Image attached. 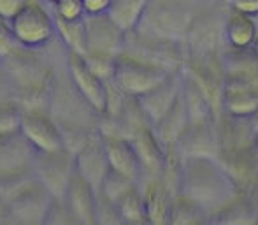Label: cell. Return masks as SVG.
<instances>
[{
    "label": "cell",
    "instance_id": "7c38bea8",
    "mask_svg": "<svg viewBox=\"0 0 258 225\" xmlns=\"http://www.w3.org/2000/svg\"><path fill=\"white\" fill-rule=\"evenodd\" d=\"M183 86H184V72L174 71L158 86H155L153 90H150L148 93H144L143 97L137 99L141 109L148 116L151 125L158 123L167 112L176 106L177 100L183 95Z\"/></svg>",
    "mask_w": 258,
    "mask_h": 225
},
{
    "label": "cell",
    "instance_id": "ba28073f",
    "mask_svg": "<svg viewBox=\"0 0 258 225\" xmlns=\"http://www.w3.org/2000/svg\"><path fill=\"white\" fill-rule=\"evenodd\" d=\"M85 30H86V49L83 55L119 57L123 53L128 32L111 14L86 16Z\"/></svg>",
    "mask_w": 258,
    "mask_h": 225
},
{
    "label": "cell",
    "instance_id": "52a82bcc",
    "mask_svg": "<svg viewBox=\"0 0 258 225\" xmlns=\"http://www.w3.org/2000/svg\"><path fill=\"white\" fill-rule=\"evenodd\" d=\"M67 72L74 92H78L97 115L102 116L107 102V81L93 71L85 55L76 51H67Z\"/></svg>",
    "mask_w": 258,
    "mask_h": 225
},
{
    "label": "cell",
    "instance_id": "f1b7e54d",
    "mask_svg": "<svg viewBox=\"0 0 258 225\" xmlns=\"http://www.w3.org/2000/svg\"><path fill=\"white\" fill-rule=\"evenodd\" d=\"M0 60H2V51H0Z\"/></svg>",
    "mask_w": 258,
    "mask_h": 225
},
{
    "label": "cell",
    "instance_id": "d6986e66",
    "mask_svg": "<svg viewBox=\"0 0 258 225\" xmlns=\"http://www.w3.org/2000/svg\"><path fill=\"white\" fill-rule=\"evenodd\" d=\"M209 215V209L204 208L201 202L183 192H177L170 206L169 223H201L211 220Z\"/></svg>",
    "mask_w": 258,
    "mask_h": 225
},
{
    "label": "cell",
    "instance_id": "6da1fadb",
    "mask_svg": "<svg viewBox=\"0 0 258 225\" xmlns=\"http://www.w3.org/2000/svg\"><path fill=\"white\" fill-rule=\"evenodd\" d=\"M237 185L216 157L183 158L179 165V192L201 202L209 213L218 211L235 195Z\"/></svg>",
    "mask_w": 258,
    "mask_h": 225
},
{
    "label": "cell",
    "instance_id": "4316f807",
    "mask_svg": "<svg viewBox=\"0 0 258 225\" xmlns=\"http://www.w3.org/2000/svg\"><path fill=\"white\" fill-rule=\"evenodd\" d=\"M251 51H253V55L256 57V60H258V35H256L255 42H253V46H251Z\"/></svg>",
    "mask_w": 258,
    "mask_h": 225
},
{
    "label": "cell",
    "instance_id": "9c48e42d",
    "mask_svg": "<svg viewBox=\"0 0 258 225\" xmlns=\"http://www.w3.org/2000/svg\"><path fill=\"white\" fill-rule=\"evenodd\" d=\"M20 132L39 153L56 151L67 146V139L61 127L41 109H25L21 111Z\"/></svg>",
    "mask_w": 258,
    "mask_h": 225
},
{
    "label": "cell",
    "instance_id": "9a60e30c",
    "mask_svg": "<svg viewBox=\"0 0 258 225\" xmlns=\"http://www.w3.org/2000/svg\"><path fill=\"white\" fill-rule=\"evenodd\" d=\"M76 153V165L78 171L92 183L97 192L102 187L105 174L109 173V162L105 157L104 143L100 132L90 134L86 141L78 148Z\"/></svg>",
    "mask_w": 258,
    "mask_h": 225
},
{
    "label": "cell",
    "instance_id": "3957f363",
    "mask_svg": "<svg viewBox=\"0 0 258 225\" xmlns=\"http://www.w3.org/2000/svg\"><path fill=\"white\" fill-rule=\"evenodd\" d=\"M7 30L9 37L25 49H41L58 37L54 14L46 9L44 0H30L7 21Z\"/></svg>",
    "mask_w": 258,
    "mask_h": 225
},
{
    "label": "cell",
    "instance_id": "44dd1931",
    "mask_svg": "<svg viewBox=\"0 0 258 225\" xmlns=\"http://www.w3.org/2000/svg\"><path fill=\"white\" fill-rule=\"evenodd\" d=\"M151 0H114L111 9V16L125 28L126 32L134 30L139 25L144 11Z\"/></svg>",
    "mask_w": 258,
    "mask_h": 225
},
{
    "label": "cell",
    "instance_id": "ac0fdd59",
    "mask_svg": "<svg viewBox=\"0 0 258 225\" xmlns=\"http://www.w3.org/2000/svg\"><path fill=\"white\" fill-rule=\"evenodd\" d=\"M143 194H144V202H146L148 222L169 223L170 206H172L176 192H172V188L163 180V176L146 180Z\"/></svg>",
    "mask_w": 258,
    "mask_h": 225
},
{
    "label": "cell",
    "instance_id": "2e32d148",
    "mask_svg": "<svg viewBox=\"0 0 258 225\" xmlns=\"http://www.w3.org/2000/svg\"><path fill=\"white\" fill-rule=\"evenodd\" d=\"M97 195H99V192L76 169L74 176H72L71 183L65 190V195L61 199L69 206L72 216L76 218V223H95Z\"/></svg>",
    "mask_w": 258,
    "mask_h": 225
},
{
    "label": "cell",
    "instance_id": "8992f818",
    "mask_svg": "<svg viewBox=\"0 0 258 225\" xmlns=\"http://www.w3.org/2000/svg\"><path fill=\"white\" fill-rule=\"evenodd\" d=\"M35 155V148L21 136L20 130L0 136V185L18 183L34 176Z\"/></svg>",
    "mask_w": 258,
    "mask_h": 225
},
{
    "label": "cell",
    "instance_id": "cb8c5ba5",
    "mask_svg": "<svg viewBox=\"0 0 258 225\" xmlns=\"http://www.w3.org/2000/svg\"><path fill=\"white\" fill-rule=\"evenodd\" d=\"M30 0H0V20L7 21L14 16L16 13H20Z\"/></svg>",
    "mask_w": 258,
    "mask_h": 225
},
{
    "label": "cell",
    "instance_id": "603a6c76",
    "mask_svg": "<svg viewBox=\"0 0 258 225\" xmlns=\"http://www.w3.org/2000/svg\"><path fill=\"white\" fill-rule=\"evenodd\" d=\"M54 20L60 21H81L86 18L83 0H54L51 4Z\"/></svg>",
    "mask_w": 258,
    "mask_h": 225
},
{
    "label": "cell",
    "instance_id": "277c9868",
    "mask_svg": "<svg viewBox=\"0 0 258 225\" xmlns=\"http://www.w3.org/2000/svg\"><path fill=\"white\" fill-rule=\"evenodd\" d=\"M169 74V71L158 67V65L148 64V62L139 60L136 57L121 53L116 60L112 81L128 97L139 99L144 93L153 90L155 86H158Z\"/></svg>",
    "mask_w": 258,
    "mask_h": 225
},
{
    "label": "cell",
    "instance_id": "83f0119b",
    "mask_svg": "<svg viewBox=\"0 0 258 225\" xmlns=\"http://www.w3.org/2000/svg\"><path fill=\"white\" fill-rule=\"evenodd\" d=\"M44 2H48V4H53V2H54V0H44Z\"/></svg>",
    "mask_w": 258,
    "mask_h": 225
},
{
    "label": "cell",
    "instance_id": "7a4b0ae2",
    "mask_svg": "<svg viewBox=\"0 0 258 225\" xmlns=\"http://www.w3.org/2000/svg\"><path fill=\"white\" fill-rule=\"evenodd\" d=\"M197 11L191 0H151L134 30L148 37L184 44Z\"/></svg>",
    "mask_w": 258,
    "mask_h": 225
},
{
    "label": "cell",
    "instance_id": "30bf717a",
    "mask_svg": "<svg viewBox=\"0 0 258 225\" xmlns=\"http://www.w3.org/2000/svg\"><path fill=\"white\" fill-rule=\"evenodd\" d=\"M53 199V195L34 176L27 185L21 183L20 188L11 194L7 209L20 222L46 223V216L49 213Z\"/></svg>",
    "mask_w": 258,
    "mask_h": 225
},
{
    "label": "cell",
    "instance_id": "e0dca14e",
    "mask_svg": "<svg viewBox=\"0 0 258 225\" xmlns=\"http://www.w3.org/2000/svg\"><path fill=\"white\" fill-rule=\"evenodd\" d=\"M223 35L227 49H249L258 35V18L228 7Z\"/></svg>",
    "mask_w": 258,
    "mask_h": 225
},
{
    "label": "cell",
    "instance_id": "ffe728a7",
    "mask_svg": "<svg viewBox=\"0 0 258 225\" xmlns=\"http://www.w3.org/2000/svg\"><path fill=\"white\" fill-rule=\"evenodd\" d=\"M116 208H118L119 218L125 223H144L148 222L146 215V202H144V194L143 188L139 185H136L134 188H130L118 202H116Z\"/></svg>",
    "mask_w": 258,
    "mask_h": 225
},
{
    "label": "cell",
    "instance_id": "8fae6325",
    "mask_svg": "<svg viewBox=\"0 0 258 225\" xmlns=\"http://www.w3.org/2000/svg\"><path fill=\"white\" fill-rule=\"evenodd\" d=\"M102 136L105 157L109 162V169L123 174V176L132 178L139 183L143 178V167H141V158L134 146L132 139L125 134L116 132V130H99Z\"/></svg>",
    "mask_w": 258,
    "mask_h": 225
},
{
    "label": "cell",
    "instance_id": "484cf974",
    "mask_svg": "<svg viewBox=\"0 0 258 225\" xmlns=\"http://www.w3.org/2000/svg\"><path fill=\"white\" fill-rule=\"evenodd\" d=\"M228 7L258 18V0H227Z\"/></svg>",
    "mask_w": 258,
    "mask_h": 225
},
{
    "label": "cell",
    "instance_id": "7402d4cb",
    "mask_svg": "<svg viewBox=\"0 0 258 225\" xmlns=\"http://www.w3.org/2000/svg\"><path fill=\"white\" fill-rule=\"evenodd\" d=\"M56 21V34L67 46V51L85 53L86 49V30L85 20L81 21Z\"/></svg>",
    "mask_w": 258,
    "mask_h": 225
},
{
    "label": "cell",
    "instance_id": "5b68a950",
    "mask_svg": "<svg viewBox=\"0 0 258 225\" xmlns=\"http://www.w3.org/2000/svg\"><path fill=\"white\" fill-rule=\"evenodd\" d=\"M76 169V153L65 146L56 151L35 155L34 176L54 199H61L65 195L69 183L74 176Z\"/></svg>",
    "mask_w": 258,
    "mask_h": 225
},
{
    "label": "cell",
    "instance_id": "4fadbf2b",
    "mask_svg": "<svg viewBox=\"0 0 258 225\" xmlns=\"http://www.w3.org/2000/svg\"><path fill=\"white\" fill-rule=\"evenodd\" d=\"M170 151H174L179 160L191 157H216L220 153V141L213 122H190Z\"/></svg>",
    "mask_w": 258,
    "mask_h": 225
},
{
    "label": "cell",
    "instance_id": "d4e9b609",
    "mask_svg": "<svg viewBox=\"0 0 258 225\" xmlns=\"http://www.w3.org/2000/svg\"><path fill=\"white\" fill-rule=\"evenodd\" d=\"M86 16H99V14H109L112 9L114 0H83Z\"/></svg>",
    "mask_w": 258,
    "mask_h": 225
},
{
    "label": "cell",
    "instance_id": "5bb4252c",
    "mask_svg": "<svg viewBox=\"0 0 258 225\" xmlns=\"http://www.w3.org/2000/svg\"><path fill=\"white\" fill-rule=\"evenodd\" d=\"M223 112L237 118H253L258 112L256 79L227 76L223 97Z\"/></svg>",
    "mask_w": 258,
    "mask_h": 225
}]
</instances>
